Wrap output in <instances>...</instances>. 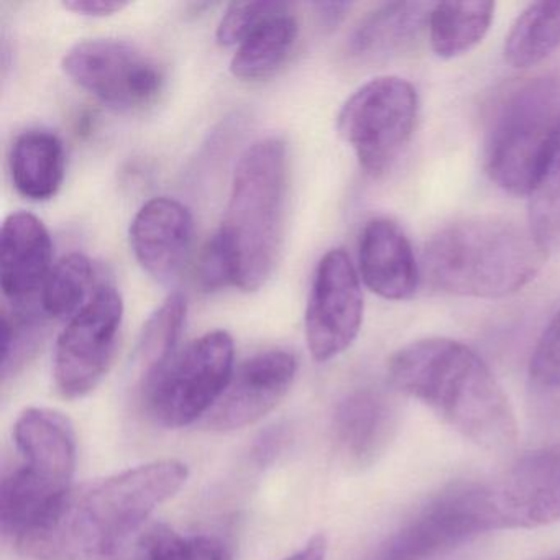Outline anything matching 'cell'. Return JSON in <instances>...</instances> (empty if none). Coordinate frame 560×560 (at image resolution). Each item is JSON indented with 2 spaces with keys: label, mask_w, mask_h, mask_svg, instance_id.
<instances>
[{
  "label": "cell",
  "mask_w": 560,
  "mask_h": 560,
  "mask_svg": "<svg viewBox=\"0 0 560 560\" xmlns=\"http://www.w3.org/2000/svg\"><path fill=\"white\" fill-rule=\"evenodd\" d=\"M188 474L183 462L165 458L71 490L15 546L32 560H113L150 514L182 490Z\"/></svg>",
  "instance_id": "6da1fadb"
},
{
  "label": "cell",
  "mask_w": 560,
  "mask_h": 560,
  "mask_svg": "<svg viewBox=\"0 0 560 560\" xmlns=\"http://www.w3.org/2000/svg\"><path fill=\"white\" fill-rule=\"evenodd\" d=\"M388 375L398 392L418 399L468 441L490 451L516 441L513 409L480 355L457 340L434 337L399 349Z\"/></svg>",
  "instance_id": "7a4b0ae2"
},
{
  "label": "cell",
  "mask_w": 560,
  "mask_h": 560,
  "mask_svg": "<svg viewBox=\"0 0 560 560\" xmlns=\"http://www.w3.org/2000/svg\"><path fill=\"white\" fill-rule=\"evenodd\" d=\"M546 258L529 228L483 215L435 232L422 250L421 273L442 293L497 300L526 288Z\"/></svg>",
  "instance_id": "3957f363"
},
{
  "label": "cell",
  "mask_w": 560,
  "mask_h": 560,
  "mask_svg": "<svg viewBox=\"0 0 560 560\" xmlns=\"http://www.w3.org/2000/svg\"><path fill=\"white\" fill-rule=\"evenodd\" d=\"M288 196L287 143L267 137L252 143L238 160L224 222L215 234L232 258L235 288L265 287L284 241Z\"/></svg>",
  "instance_id": "277c9868"
},
{
  "label": "cell",
  "mask_w": 560,
  "mask_h": 560,
  "mask_svg": "<svg viewBox=\"0 0 560 560\" xmlns=\"http://www.w3.org/2000/svg\"><path fill=\"white\" fill-rule=\"evenodd\" d=\"M22 457L2 481V530L18 539L44 521L70 493L77 470V435L70 419L47 408H28L14 428Z\"/></svg>",
  "instance_id": "5b68a950"
},
{
  "label": "cell",
  "mask_w": 560,
  "mask_h": 560,
  "mask_svg": "<svg viewBox=\"0 0 560 560\" xmlns=\"http://www.w3.org/2000/svg\"><path fill=\"white\" fill-rule=\"evenodd\" d=\"M560 139V78H529L508 90L494 109L485 143L491 182L529 196Z\"/></svg>",
  "instance_id": "8992f818"
},
{
  "label": "cell",
  "mask_w": 560,
  "mask_h": 560,
  "mask_svg": "<svg viewBox=\"0 0 560 560\" xmlns=\"http://www.w3.org/2000/svg\"><path fill=\"white\" fill-rule=\"evenodd\" d=\"M234 359V340L225 330L192 340L142 383L147 415L168 429L205 419L231 383Z\"/></svg>",
  "instance_id": "52a82bcc"
},
{
  "label": "cell",
  "mask_w": 560,
  "mask_h": 560,
  "mask_svg": "<svg viewBox=\"0 0 560 560\" xmlns=\"http://www.w3.org/2000/svg\"><path fill=\"white\" fill-rule=\"evenodd\" d=\"M501 529L491 488L455 485L399 524L366 560H434Z\"/></svg>",
  "instance_id": "ba28073f"
},
{
  "label": "cell",
  "mask_w": 560,
  "mask_h": 560,
  "mask_svg": "<svg viewBox=\"0 0 560 560\" xmlns=\"http://www.w3.org/2000/svg\"><path fill=\"white\" fill-rule=\"evenodd\" d=\"M415 86L398 77H382L360 86L343 103L337 130L373 178L398 162L418 122Z\"/></svg>",
  "instance_id": "9c48e42d"
},
{
  "label": "cell",
  "mask_w": 560,
  "mask_h": 560,
  "mask_svg": "<svg viewBox=\"0 0 560 560\" xmlns=\"http://www.w3.org/2000/svg\"><path fill=\"white\" fill-rule=\"evenodd\" d=\"M61 67L81 90L119 113L145 109L165 84L162 68L152 58L117 38L80 42L67 51Z\"/></svg>",
  "instance_id": "30bf717a"
},
{
  "label": "cell",
  "mask_w": 560,
  "mask_h": 560,
  "mask_svg": "<svg viewBox=\"0 0 560 560\" xmlns=\"http://www.w3.org/2000/svg\"><path fill=\"white\" fill-rule=\"evenodd\" d=\"M124 301L103 283L86 306L68 320L55 349V385L68 399L84 398L103 382L119 342Z\"/></svg>",
  "instance_id": "8fae6325"
},
{
  "label": "cell",
  "mask_w": 560,
  "mask_h": 560,
  "mask_svg": "<svg viewBox=\"0 0 560 560\" xmlns=\"http://www.w3.org/2000/svg\"><path fill=\"white\" fill-rule=\"evenodd\" d=\"M363 323V293L349 254L334 248L320 258L307 300L304 329L307 349L316 362H329L346 352Z\"/></svg>",
  "instance_id": "7c38bea8"
},
{
  "label": "cell",
  "mask_w": 560,
  "mask_h": 560,
  "mask_svg": "<svg viewBox=\"0 0 560 560\" xmlns=\"http://www.w3.org/2000/svg\"><path fill=\"white\" fill-rule=\"evenodd\" d=\"M296 373V357L288 350H267L245 360L235 369L231 383L202 424L214 432L255 424L283 401Z\"/></svg>",
  "instance_id": "4fadbf2b"
},
{
  "label": "cell",
  "mask_w": 560,
  "mask_h": 560,
  "mask_svg": "<svg viewBox=\"0 0 560 560\" xmlns=\"http://www.w3.org/2000/svg\"><path fill=\"white\" fill-rule=\"evenodd\" d=\"M501 529H536L560 520V444L523 455L491 485Z\"/></svg>",
  "instance_id": "5bb4252c"
},
{
  "label": "cell",
  "mask_w": 560,
  "mask_h": 560,
  "mask_svg": "<svg viewBox=\"0 0 560 560\" xmlns=\"http://www.w3.org/2000/svg\"><path fill=\"white\" fill-rule=\"evenodd\" d=\"M195 237L191 211L172 198H153L130 224V247L140 267L156 280L175 277L188 260Z\"/></svg>",
  "instance_id": "9a60e30c"
},
{
  "label": "cell",
  "mask_w": 560,
  "mask_h": 560,
  "mask_svg": "<svg viewBox=\"0 0 560 560\" xmlns=\"http://www.w3.org/2000/svg\"><path fill=\"white\" fill-rule=\"evenodd\" d=\"M398 428V408L386 393L360 388L337 405L332 438L343 464L366 468L388 448Z\"/></svg>",
  "instance_id": "2e32d148"
},
{
  "label": "cell",
  "mask_w": 560,
  "mask_h": 560,
  "mask_svg": "<svg viewBox=\"0 0 560 560\" xmlns=\"http://www.w3.org/2000/svg\"><path fill=\"white\" fill-rule=\"evenodd\" d=\"M359 264L363 283L383 300L406 301L415 296L421 267L396 222L385 218L366 222L360 235Z\"/></svg>",
  "instance_id": "e0dca14e"
},
{
  "label": "cell",
  "mask_w": 560,
  "mask_h": 560,
  "mask_svg": "<svg viewBox=\"0 0 560 560\" xmlns=\"http://www.w3.org/2000/svg\"><path fill=\"white\" fill-rule=\"evenodd\" d=\"M54 242L40 219L28 212L9 215L0 234V287L12 304L27 303L44 287Z\"/></svg>",
  "instance_id": "ac0fdd59"
},
{
  "label": "cell",
  "mask_w": 560,
  "mask_h": 560,
  "mask_svg": "<svg viewBox=\"0 0 560 560\" xmlns=\"http://www.w3.org/2000/svg\"><path fill=\"white\" fill-rule=\"evenodd\" d=\"M431 2H389L360 21L349 38L350 57L385 60L411 50L429 31Z\"/></svg>",
  "instance_id": "d6986e66"
},
{
  "label": "cell",
  "mask_w": 560,
  "mask_h": 560,
  "mask_svg": "<svg viewBox=\"0 0 560 560\" xmlns=\"http://www.w3.org/2000/svg\"><path fill=\"white\" fill-rule=\"evenodd\" d=\"M9 165L19 195L31 201H48L63 185V142L50 130H27L12 145Z\"/></svg>",
  "instance_id": "ffe728a7"
},
{
  "label": "cell",
  "mask_w": 560,
  "mask_h": 560,
  "mask_svg": "<svg viewBox=\"0 0 560 560\" xmlns=\"http://www.w3.org/2000/svg\"><path fill=\"white\" fill-rule=\"evenodd\" d=\"M296 18L291 5L258 25L235 50L231 71L242 81H258L271 77L287 60L298 38Z\"/></svg>",
  "instance_id": "44dd1931"
},
{
  "label": "cell",
  "mask_w": 560,
  "mask_h": 560,
  "mask_svg": "<svg viewBox=\"0 0 560 560\" xmlns=\"http://www.w3.org/2000/svg\"><path fill=\"white\" fill-rule=\"evenodd\" d=\"M113 560H234V553L219 537L182 536L165 524L147 523L122 544Z\"/></svg>",
  "instance_id": "7402d4cb"
},
{
  "label": "cell",
  "mask_w": 560,
  "mask_h": 560,
  "mask_svg": "<svg viewBox=\"0 0 560 560\" xmlns=\"http://www.w3.org/2000/svg\"><path fill=\"white\" fill-rule=\"evenodd\" d=\"M493 2H441L429 19V42L438 57L452 60L481 44L493 22Z\"/></svg>",
  "instance_id": "603a6c76"
},
{
  "label": "cell",
  "mask_w": 560,
  "mask_h": 560,
  "mask_svg": "<svg viewBox=\"0 0 560 560\" xmlns=\"http://www.w3.org/2000/svg\"><path fill=\"white\" fill-rule=\"evenodd\" d=\"M560 47V2H536L516 19L504 40V60L530 68Z\"/></svg>",
  "instance_id": "cb8c5ba5"
},
{
  "label": "cell",
  "mask_w": 560,
  "mask_h": 560,
  "mask_svg": "<svg viewBox=\"0 0 560 560\" xmlns=\"http://www.w3.org/2000/svg\"><path fill=\"white\" fill-rule=\"evenodd\" d=\"M186 323V300L179 293L170 294L162 306L147 320L137 343L136 362L140 382L162 370L178 353Z\"/></svg>",
  "instance_id": "d4e9b609"
},
{
  "label": "cell",
  "mask_w": 560,
  "mask_h": 560,
  "mask_svg": "<svg viewBox=\"0 0 560 560\" xmlns=\"http://www.w3.org/2000/svg\"><path fill=\"white\" fill-rule=\"evenodd\" d=\"M93 278V264L84 255L70 254L57 261L40 290L45 316L68 320L77 316L93 296H90Z\"/></svg>",
  "instance_id": "484cf974"
},
{
  "label": "cell",
  "mask_w": 560,
  "mask_h": 560,
  "mask_svg": "<svg viewBox=\"0 0 560 560\" xmlns=\"http://www.w3.org/2000/svg\"><path fill=\"white\" fill-rule=\"evenodd\" d=\"M45 319L44 311L34 310L27 303L12 304L11 310H4L0 337L2 382L14 378L34 359L44 339Z\"/></svg>",
  "instance_id": "4316f807"
},
{
  "label": "cell",
  "mask_w": 560,
  "mask_h": 560,
  "mask_svg": "<svg viewBox=\"0 0 560 560\" xmlns=\"http://www.w3.org/2000/svg\"><path fill=\"white\" fill-rule=\"evenodd\" d=\"M529 395L542 418L560 421V310L547 324L530 357Z\"/></svg>",
  "instance_id": "83f0119b"
},
{
  "label": "cell",
  "mask_w": 560,
  "mask_h": 560,
  "mask_svg": "<svg viewBox=\"0 0 560 560\" xmlns=\"http://www.w3.org/2000/svg\"><path fill=\"white\" fill-rule=\"evenodd\" d=\"M529 229L547 255L560 252V139L529 192Z\"/></svg>",
  "instance_id": "f1b7e54d"
},
{
  "label": "cell",
  "mask_w": 560,
  "mask_h": 560,
  "mask_svg": "<svg viewBox=\"0 0 560 560\" xmlns=\"http://www.w3.org/2000/svg\"><path fill=\"white\" fill-rule=\"evenodd\" d=\"M284 2H234L225 9L215 32L221 47H238L258 25L283 11Z\"/></svg>",
  "instance_id": "f546056e"
},
{
  "label": "cell",
  "mask_w": 560,
  "mask_h": 560,
  "mask_svg": "<svg viewBox=\"0 0 560 560\" xmlns=\"http://www.w3.org/2000/svg\"><path fill=\"white\" fill-rule=\"evenodd\" d=\"M196 278L202 290L218 291L228 287H235L234 265L224 242L218 234L212 235L199 257Z\"/></svg>",
  "instance_id": "4dcf8cb0"
},
{
  "label": "cell",
  "mask_w": 560,
  "mask_h": 560,
  "mask_svg": "<svg viewBox=\"0 0 560 560\" xmlns=\"http://www.w3.org/2000/svg\"><path fill=\"white\" fill-rule=\"evenodd\" d=\"M127 2L119 0H68L63 2V8L73 14L84 15V18H109V15L119 14L127 8Z\"/></svg>",
  "instance_id": "1f68e13d"
},
{
  "label": "cell",
  "mask_w": 560,
  "mask_h": 560,
  "mask_svg": "<svg viewBox=\"0 0 560 560\" xmlns=\"http://www.w3.org/2000/svg\"><path fill=\"white\" fill-rule=\"evenodd\" d=\"M350 8H352V4H349V2H320V4L314 5L320 25L324 28H330V31L336 28L340 22H343Z\"/></svg>",
  "instance_id": "d6a6232c"
},
{
  "label": "cell",
  "mask_w": 560,
  "mask_h": 560,
  "mask_svg": "<svg viewBox=\"0 0 560 560\" xmlns=\"http://www.w3.org/2000/svg\"><path fill=\"white\" fill-rule=\"evenodd\" d=\"M327 540L323 534H317L310 539V542L303 549L294 552L293 556L287 557L284 560H326Z\"/></svg>",
  "instance_id": "836d02e7"
},
{
  "label": "cell",
  "mask_w": 560,
  "mask_h": 560,
  "mask_svg": "<svg viewBox=\"0 0 560 560\" xmlns=\"http://www.w3.org/2000/svg\"><path fill=\"white\" fill-rule=\"evenodd\" d=\"M552 560H560V557H557V559H552Z\"/></svg>",
  "instance_id": "e575fe53"
}]
</instances>
